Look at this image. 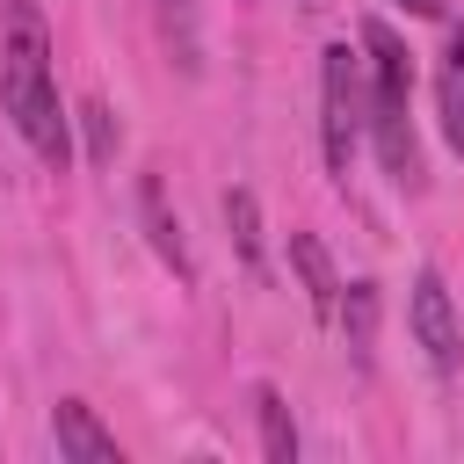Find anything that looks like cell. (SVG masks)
I'll return each instance as SVG.
<instances>
[{
  "label": "cell",
  "instance_id": "1",
  "mask_svg": "<svg viewBox=\"0 0 464 464\" xmlns=\"http://www.w3.org/2000/svg\"><path fill=\"white\" fill-rule=\"evenodd\" d=\"M0 102H7V116L29 138L36 160H51V167L72 160L58 80H51V29H44V7L36 0H7L0 7Z\"/></svg>",
  "mask_w": 464,
  "mask_h": 464
},
{
  "label": "cell",
  "instance_id": "2",
  "mask_svg": "<svg viewBox=\"0 0 464 464\" xmlns=\"http://www.w3.org/2000/svg\"><path fill=\"white\" fill-rule=\"evenodd\" d=\"M362 65H370V87H362V109H370V138H377V160L399 174V181H413L420 174V152H413V58H406V44L384 29V22H362Z\"/></svg>",
  "mask_w": 464,
  "mask_h": 464
},
{
  "label": "cell",
  "instance_id": "3",
  "mask_svg": "<svg viewBox=\"0 0 464 464\" xmlns=\"http://www.w3.org/2000/svg\"><path fill=\"white\" fill-rule=\"evenodd\" d=\"M362 123H370V109H362V58L348 44H326L319 51V145H326V174L334 181H348Z\"/></svg>",
  "mask_w": 464,
  "mask_h": 464
},
{
  "label": "cell",
  "instance_id": "4",
  "mask_svg": "<svg viewBox=\"0 0 464 464\" xmlns=\"http://www.w3.org/2000/svg\"><path fill=\"white\" fill-rule=\"evenodd\" d=\"M406 319H413V341L428 348L435 377H450V370L464 362V326H457V304H450V283H442V268H420V276H413Z\"/></svg>",
  "mask_w": 464,
  "mask_h": 464
},
{
  "label": "cell",
  "instance_id": "5",
  "mask_svg": "<svg viewBox=\"0 0 464 464\" xmlns=\"http://www.w3.org/2000/svg\"><path fill=\"white\" fill-rule=\"evenodd\" d=\"M51 428H58V457H72V464H123V450H116V435L94 420V406H80V399H58Z\"/></svg>",
  "mask_w": 464,
  "mask_h": 464
},
{
  "label": "cell",
  "instance_id": "6",
  "mask_svg": "<svg viewBox=\"0 0 464 464\" xmlns=\"http://www.w3.org/2000/svg\"><path fill=\"white\" fill-rule=\"evenodd\" d=\"M290 268H297V283H304L312 319H334V304H341V276H334V261H326V246H319L312 232H290Z\"/></svg>",
  "mask_w": 464,
  "mask_h": 464
},
{
  "label": "cell",
  "instance_id": "7",
  "mask_svg": "<svg viewBox=\"0 0 464 464\" xmlns=\"http://www.w3.org/2000/svg\"><path fill=\"white\" fill-rule=\"evenodd\" d=\"M138 218H145V232H152V254H160V261H167V268H174V276L188 283L196 268H188V246H181V225L167 218V196H160V174H145V181H138Z\"/></svg>",
  "mask_w": 464,
  "mask_h": 464
},
{
  "label": "cell",
  "instance_id": "8",
  "mask_svg": "<svg viewBox=\"0 0 464 464\" xmlns=\"http://www.w3.org/2000/svg\"><path fill=\"white\" fill-rule=\"evenodd\" d=\"M348 297L334 304V319H341V334H348V355L355 362H370V341H377V283H341Z\"/></svg>",
  "mask_w": 464,
  "mask_h": 464
},
{
  "label": "cell",
  "instance_id": "9",
  "mask_svg": "<svg viewBox=\"0 0 464 464\" xmlns=\"http://www.w3.org/2000/svg\"><path fill=\"white\" fill-rule=\"evenodd\" d=\"M254 413H261V457L268 464H297V428H290V406H283L276 384L254 392Z\"/></svg>",
  "mask_w": 464,
  "mask_h": 464
},
{
  "label": "cell",
  "instance_id": "10",
  "mask_svg": "<svg viewBox=\"0 0 464 464\" xmlns=\"http://www.w3.org/2000/svg\"><path fill=\"white\" fill-rule=\"evenodd\" d=\"M435 102H442V130H450V145L464 152V29H457V36H450V51H442Z\"/></svg>",
  "mask_w": 464,
  "mask_h": 464
},
{
  "label": "cell",
  "instance_id": "11",
  "mask_svg": "<svg viewBox=\"0 0 464 464\" xmlns=\"http://www.w3.org/2000/svg\"><path fill=\"white\" fill-rule=\"evenodd\" d=\"M160 29H167V51L181 72L203 65V36H196V0H160Z\"/></svg>",
  "mask_w": 464,
  "mask_h": 464
},
{
  "label": "cell",
  "instance_id": "12",
  "mask_svg": "<svg viewBox=\"0 0 464 464\" xmlns=\"http://www.w3.org/2000/svg\"><path fill=\"white\" fill-rule=\"evenodd\" d=\"M225 225H232V246H239V261L261 276V218H254V196H246V188H225Z\"/></svg>",
  "mask_w": 464,
  "mask_h": 464
},
{
  "label": "cell",
  "instance_id": "13",
  "mask_svg": "<svg viewBox=\"0 0 464 464\" xmlns=\"http://www.w3.org/2000/svg\"><path fill=\"white\" fill-rule=\"evenodd\" d=\"M80 123H87V160H94V167H109V160H116V116H109L102 102H87V109H80Z\"/></svg>",
  "mask_w": 464,
  "mask_h": 464
},
{
  "label": "cell",
  "instance_id": "14",
  "mask_svg": "<svg viewBox=\"0 0 464 464\" xmlns=\"http://www.w3.org/2000/svg\"><path fill=\"white\" fill-rule=\"evenodd\" d=\"M399 7H406V14H435L442 0H399Z\"/></svg>",
  "mask_w": 464,
  "mask_h": 464
}]
</instances>
